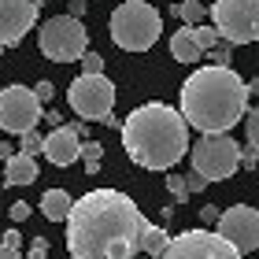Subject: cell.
Masks as SVG:
<instances>
[{
	"label": "cell",
	"instance_id": "cell-35",
	"mask_svg": "<svg viewBox=\"0 0 259 259\" xmlns=\"http://www.w3.org/2000/svg\"><path fill=\"white\" fill-rule=\"evenodd\" d=\"M0 52H4V45H0Z\"/></svg>",
	"mask_w": 259,
	"mask_h": 259
},
{
	"label": "cell",
	"instance_id": "cell-7",
	"mask_svg": "<svg viewBox=\"0 0 259 259\" xmlns=\"http://www.w3.org/2000/svg\"><path fill=\"white\" fill-rule=\"evenodd\" d=\"M211 19L222 41L230 45H252L259 41V0H215Z\"/></svg>",
	"mask_w": 259,
	"mask_h": 259
},
{
	"label": "cell",
	"instance_id": "cell-19",
	"mask_svg": "<svg viewBox=\"0 0 259 259\" xmlns=\"http://www.w3.org/2000/svg\"><path fill=\"white\" fill-rule=\"evenodd\" d=\"M81 159H85V170L89 174H97L100 170V159H104V145H100V141H85V145H81Z\"/></svg>",
	"mask_w": 259,
	"mask_h": 259
},
{
	"label": "cell",
	"instance_id": "cell-34",
	"mask_svg": "<svg viewBox=\"0 0 259 259\" xmlns=\"http://www.w3.org/2000/svg\"><path fill=\"white\" fill-rule=\"evenodd\" d=\"M70 15L81 19V15H85V4H81V0H70Z\"/></svg>",
	"mask_w": 259,
	"mask_h": 259
},
{
	"label": "cell",
	"instance_id": "cell-15",
	"mask_svg": "<svg viewBox=\"0 0 259 259\" xmlns=\"http://www.w3.org/2000/svg\"><path fill=\"white\" fill-rule=\"evenodd\" d=\"M170 56L178 63H200L204 60V49L193 41V26H182L178 33H170Z\"/></svg>",
	"mask_w": 259,
	"mask_h": 259
},
{
	"label": "cell",
	"instance_id": "cell-6",
	"mask_svg": "<svg viewBox=\"0 0 259 259\" xmlns=\"http://www.w3.org/2000/svg\"><path fill=\"white\" fill-rule=\"evenodd\" d=\"M241 167V145L230 134H204L193 145V170L207 182H222Z\"/></svg>",
	"mask_w": 259,
	"mask_h": 259
},
{
	"label": "cell",
	"instance_id": "cell-30",
	"mask_svg": "<svg viewBox=\"0 0 259 259\" xmlns=\"http://www.w3.org/2000/svg\"><path fill=\"white\" fill-rule=\"evenodd\" d=\"M200 219H204V222H207V226H211V222H219V219H222V211H219V207H211V204H207L204 211H200Z\"/></svg>",
	"mask_w": 259,
	"mask_h": 259
},
{
	"label": "cell",
	"instance_id": "cell-26",
	"mask_svg": "<svg viewBox=\"0 0 259 259\" xmlns=\"http://www.w3.org/2000/svg\"><path fill=\"white\" fill-rule=\"evenodd\" d=\"M8 215H11V222H22V219H30V204H22V200H15Z\"/></svg>",
	"mask_w": 259,
	"mask_h": 259
},
{
	"label": "cell",
	"instance_id": "cell-8",
	"mask_svg": "<svg viewBox=\"0 0 259 259\" xmlns=\"http://www.w3.org/2000/svg\"><path fill=\"white\" fill-rule=\"evenodd\" d=\"M67 104L81 115V119H89V122H100V119L108 122L111 108H115V85L104 74H81V78L70 81Z\"/></svg>",
	"mask_w": 259,
	"mask_h": 259
},
{
	"label": "cell",
	"instance_id": "cell-32",
	"mask_svg": "<svg viewBox=\"0 0 259 259\" xmlns=\"http://www.w3.org/2000/svg\"><path fill=\"white\" fill-rule=\"evenodd\" d=\"M0 244H8V248H19V244H22V237H19L15 230H8V233H4V241H0Z\"/></svg>",
	"mask_w": 259,
	"mask_h": 259
},
{
	"label": "cell",
	"instance_id": "cell-10",
	"mask_svg": "<svg viewBox=\"0 0 259 259\" xmlns=\"http://www.w3.org/2000/svg\"><path fill=\"white\" fill-rule=\"evenodd\" d=\"M37 119H41V100L33 89H26V85L0 89V130L22 137L30 130H37Z\"/></svg>",
	"mask_w": 259,
	"mask_h": 259
},
{
	"label": "cell",
	"instance_id": "cell-28",
	"mask_svg": "<svg viewBox=\"0 0 259 259\" xmlns=\"http://www.w3.org/2000/svg\"><path fill=\"white\" fill-rule=\"evenodd\" d=\"M45 255H49V241L37 237V241L30 244V259H45Z\"/></svg>",
	"mask_w": 259,
	"mask_h": 259
},
{
	"label": "cell",
	"instance_id": "cell-33",
	"mask_svg": "<svg viewBox=\"0 0 259 259\" xmlns=\"http://www.w3.org/2000/svg\"><path fill=\"white\" fill-rule=\"evenodd\" d=\"M0 259H22L19 248H8V244H0Z\"/></svg>",
	"mask_w": 259,
	"mask_h": 259
},
{
	"label": "cell",
	"instance_id": "cell-2",
	"mask_svg": "<svg viewBox=\"0 0 259 259\" xmlns=\"http://www.w3.org/2000/svg\"><path fill=\"white\" fill-rule=\"evenodd\" d=\"M248 111V81L233 67H196L182 85V115L200 134H230Z\"/></svg>",
	"mask_w": 259,
	"mask_h": 259
},
{
	"label": "cell",
	"instance_id": "cell-9",
	"mask_svg": "<svg viewBox=\"0 0 259 259\" xmlns=\"http://www.w3.org/2000/svg\"><path fill=\"white\" fill-rule=\"evenodd\" d=\"M156 259H244L219 230H185L170 237L167 252Z\"/></svg>",
	"mask_w": 259,
	"mask_h": 259
},
{
	"label": "cell",
	"instance_id": "cell-5",
	"mask_svg": "<svg viewBox=\"0 0 259 259\" xmlns=\"http://www.w3.org/2000/svg\"><path fill=\"white\" fill-rule=\"evenodd\" d=\"M37 45L52 63H74L89 52V33L81 26V19L56 15V19H45V26L37 33Z\"/></svg>",
	"mask_w": 259,
	"mask_h": 259
},
{
	"label": "cell",
	"instance_id": "cell-25",
	"mask_svg": "<svg viewBox=\"0 0 259 259\" xmlns=\"http://www.w3.org/2000/svg\"><path fill=\"white\" fill-rule=\"evenodd\" d=\"M230 49H233L230 41H219L215 49H211V60H215L219 67H226V63H230Z\"/></svg>",
	"mask_w": 259,
	"mask_h": 259
},
{
	"label": "cell",
	"instance_id": "cell-11",
	"mask_svg": "<svg viewBox=\"0 0 259 259\" xmlns=\"http://www.w3.org/2000/svg\"><path fill=\"white\" fill-rule=\"evenodd\" d=\"M219 233L226 237L241 255H252L259 248V211L248 204H233L222 211L219 219Z\"/></svg>",
	"mask_w": 259,
	"mask_h": 259
},
{
	"label": "cell",
	"instance_id": "cell-22",
	"mask_svg": "<svg viewBox=\"0 0 259 259\" xmlns=\"http://www.w3.org/2000/svg\"><path fill=\"white\" fill-rule=\"evenodd\" d=\"M244 130H248V145L259 148V108H252L248 115H244Z\"/></svg>",
	"mask_w": 259,
	"mask_h": 259
},
{
	"label": "cell",
	"instance_id": "cell-27",
	"mask_svg": "<svg viewBox=\"0 0 259 259\" xmlns=\"http://www.w3.org/2000/svg\"><path fill=\"white\" fill-rule=\"evenodd\" d=\"M33 93H37V100H41V104H49L56 89H52V81H37V85H33Z\"/></svg>",
	"mask_w": 259,
	"mask_h": 259
},
{
	"label": "cell",
	"instance_id": "cell-29",
	"mask_svg": "<svg viewBox=\"0 0 259 259\" xmlns=\"http://www.w3.org/2000/svg\"><path fill=\"white\" fill-rule=\"evenodd\" d=\"M185 182H189V193H200V189H207V178H200L196 170H193V174H189Z\"/></svg>",
	"mask_w": 259,
	"mask_h": 259
},
{
	"label": "cell",
	"instance_id": "cell-1",
	"mask_svg": "<svg viewBox=\"0 0 259 259\" xmlns=\"http://www.w3.org/2000/svg\"><path fill=\"white\" fill-rule=\"evenodd\" d=\"M148 222L119 189H93L67 215V252L74 259H137Z\"/></svg>",
	"mask_w": 259,
	"mask_h": 259
},
{
	"label": "cell",
	"instance_id": "cell-20",
	"mask_svg": "<svg viewBox=\"0 0 259 259\" xmlns=\"http://www.w3.org/2000/svg\"><path fill=\"white\" fill-rule=\"evenodd\" d=\"M193 41H196L204 52H211V49L222 41V33H219L215 26H204V22H200V26H193Z\"/></svg>",
	"mask_w": 259,
	"mask_h": 259
},
{
	"label": "cell",
	"instance_id": "cell-23",
	"mask_svg": "<svg viewBox=\"0 0 259 259\" xmlns=\"http://www.w3.org/2000/svg\"><path fill=\"white\" fill-rule=\"evenodd\" d=\"M81 70H85V74H104V56L85 52V56H81Z\"/></svg>",
	"mask_w": 259,
	"mask_h": 259
},
{
	"label": "cell",
	"instance_id": "cell-12",
	"mask_svg": "<svg viewBox=\"0 0 259 259\" xmlns=\"http://www.w3.org/2000/svg\"><path fill=\"white\" fill-rule=\"evenodd\" d=\"M45 0H0V45L11 49L30 33Z\"/></svg>",
	"mask_w": 259,
	"mask_h": 259
},
{
	"label": "cell",
	"instance_id": "cell-4",
	"mask_svg": "<svg viewBox=\"0 0 259 259\" xmlns=\"http://www.w3.org/2000/svg\"><path fill=\"white\" fill-rule=\"evenodd\" d=\"M163 33L159 11L145 0H122L111 11V41L122 52H148Z\"/></svg>",
	"mask_w": 259,
	"mask_h": 259
},
{
	"label": "cell",
	"instance_id": "cell-3",
	"mask_svg": "<svg viewBox=\"0 0 259 259\" xmlns=\"http://www.w3.org/2000/svg\"><path fill=\"white\" fill-rule=\"evenodd\" d=\"M122 148L145 170H170L189 152V122L159 100L141 104L122 122Z\"/></svg>",
	"mask_w": 259,
	"mask_h": 259
},
{
	"label": "cell",
	"instance_id": "cell-16",
	"mask_svg": "<svg viewBox=\"0 0 259 259\" xmlns=\"http://www.w3.org/2000/svg\"><path fill=\"white\" fill-rule=\"evenodd\" d=\"M70 207H74V200H70L63 189H49L41 196V211H45V219H52V222H67Z\"/></svg>",
	"mask_w": 259,
	"mask_h": 259
},
{
	"label": "cell",
	"instance_id": "cell-17",
	"mask_svg": "<svg viewBox=\"0 0 259 259\" xmlns=\"http://www.w3.org/2000/svg\"><path fill=\"white\" fill-rule=\"evenodd\" d=\"M167 244H170V237H167V230H163V226H148V230H145V241H141V248H145L152 259L167 252Z\"/></svg>",
	"mask_w": 259,
	"mask_h": 259
},
{
	"label": "cell",
	"instance_id": "cell-21",
	"mask_svg": "<svg viewBox=\"0 0 259 259\" xmlns=\"http://www.w3.org/2000/svg\"><path fill=\"white\" fill-rule=\"evenodd\" d=\"M19 152H26V156H37V152H45V137L37 134V130L22 134V148H19Z\"/></svg>",
	"mask_w": 259,
	"mask_h": 259
},
{
	"label": "cell",
	"instance_id": "cell-14",
	"mask_svg": "<svg viewBox=\"0 0 259 259\" xmlns=\"http://www.w3.org/2000/svg\"><path fill=\"white\" fill-rule=\"evenodd\" d=\"M4 182L8 185H33L37 182V163H33V156L15 152V156L4 163Z\"/></svg>",
	"mask_w": 259,
	"mask_h": 259
},
{
	"label": "cell",
	"instance_id": "cell-13",
	"mask_svg": "<svg viewBox=\"0 0 259 259\" xmlns=\"http://www.w3.org/2000/svg\"><path fill=\"white\" fill-rule=\"evenodd\" d=\"M81 145L85 141L78 137V126H56L45 137V159L56 163V167H70L74 159H81Z\"/></svg>",
	"mask_w": 259,
	"mask_h": 259
},
{
	"label": "cell",
	"instance_id": "cell-18",
	"mask_svg": "<svg viewBox=\"0 0 259 259\" xmlns=\"http://www.w3.org/2000/svg\"><path fill=\"white\" fill-rule=\"evenodd\" d=\"M174 11H178V15H182L185 22H189V26H200V22H204V19L211 15V8H204L200 0H182V4L174 8Z\"/></svg>",
	"mask_w": 259,
	"mask_h": 259
},
{
	"label": "cell",
	"instance_id": "cell-24",
	"mask_svg": "<svg viewBox=\"0 0 259 259\" xmlns=\"http://www.w3.org/2000/svg\"><path fill=\"white\" fill-rule=\"evenodd\" d=\"M167 189H170L174 200H185V196H189V182L178 178V174H170V178H167Z\"/></svg>",
	"mask_w": 259,
	"mask_h": 259
},
{
	"label": "cell",
	"instance_id": "cell-31",
	"mask_svg": "<svg viewBox=\"0 0 259 259\" xmlns=\"http://www.w3.org/2000/svg\"><path fill=\"white\" fill-rule=\"evenodd\" d=\"M255 163H259V152H241V167H255Z\"/></svg>",
	"mask_w": 259,
	"mask_h": 259
}]
</instances>
